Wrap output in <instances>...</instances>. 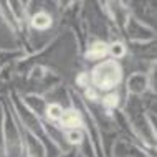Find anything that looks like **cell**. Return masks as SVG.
Here are the masks:
<instances>
[{"instance_id": "9c48e42d", "label": "cell", "mask_w": 157, "mask_h": 157, "mask_svg": "<svg viewBox=\"0 0 157 157\" xmlns=\"http://www.w3.org/2000/svg\"><path fill=\"white\" fill-rule=\"evenodd\" d=\"M108 58V41L106 40H91V43L84 50V60L88 61H101Z\"/></svg>"}, {"instance_id": "30bf717a", "label": "cell", "mask_w": 157, "mask_h": 157, "mask_svg": "<svg viewBox=\"0 0 157 157\" xmlns=\"http://www.w3.org/2000/svg\"><path fill=\"white\" fill-rule=\"evenodd\" d=\"M58 126L61 127L63 131H68V129H75V127H83V119H81V113L76 106L71 104L70 108H66L63 111V116Z\"/></svg>"}, {"instance_id": "7a4b0ae2", "label": "cell", "mask_w": 157, "mask_h": 157, "mask_svg": "<svg viewBox=\"0 0 157 157\" xmlns=\"http://www.w3.org/2000/svg\"><path fill=\"white\" fill-rule=\"evenodd\" d=\"M2 154L3 157H22L23 151V137L22 129L17 121L13 109L10 103H5V119H3V129H2Z\"/></svg>"}, {"instance_id": "52a82bcc", "label": "cell", "mask_w": 157, "mask_h": 157, "mask_svg": "<svg viewBox=\"0 0 157 157\" xmlns=\"http://www.w3.org/2000/svg\"><path fill=\"white\" fill-rule=\"evenodd\" d=\"M129 8L131 17L136 20L146 23L147 27L155 30V3L154 2H134V3H126Z\"/></svg>"}, {"instance_id": "8fae6325", "label": "cell", "mask_w": 157, "mask_h": 157, "mask_svg": "<svg viewBox=\"0 0 157 157\" xmlns=\"http://www.w3.org/2000/svg\"><path fill=\"white\" fill-rule=\"evenodd\" d=\"M127 53H129L127 45H126L122 40H119V38H117V40L108 41V58L119 61V60H122V58L126 56Z\"/></svg>"}, {"instance_id": "5bb4252c", "label": "cell", "mask_w": 157, "mask_h": 157, "mask_svg": "<svg viewBox=\"0 0 157 157\" xmlns=\"http://www.w3.org/2000/svg\"><path fill=\"white\" fill-rule=\"evenodd\" d=\"M27 55L18 52V50H0V71L3 70L5 66L12 65V63H17L15 60L18 58V60H22L25 58Z\"/></svg>"}, {"instance_id": "7c38bea8", "label": "cell", "mask_w": 157, "mask_h": 157, "mask_svg": "<svg viewBox=\"0 0 157 157\" xmlns=\"http://www.w3.org/2000/svg\"><path fill=\"white\" fill-rule=\"evenodd\" d=\"M65 139L70 147H76L78 149L83 144V141L86 139V132H84L83 127H75V129H68L65 131Z\"/></svg>"}, {"instance_id": "4fadbf2b", "label": "cell", "mask_w": 157, "mask_h": 157, "mask_svg": "<svg viewBox=\"0 0 157 157\" xmlns=\"http://www.w3.org/2000/svg\"><path fill=\"white\" fill-rule=\"evenodd\" d=\"M66 108H63L60 104H55V103H48L45 109V117L43 121L45 122H50V124H58L63 116V111H65Z\"/></svg>"}, {"instance_id": "ba28073f", "label": "cell", "mask_w": 157, "mask_h": 157, "mask_svg": "<svg viewBox=\"0 0 157 157\" xmlns=\"http://www.w3.org/2000/svg\"><path fill=\"white\" fill-rule=\"evenodd\" d=\"M20 98H22L23 104L27 106L32 113H35L38 117L43 119L45 117V109H46V106H48V103H46L43 94H36V93H23V94H20Z\"/></svg>"}, {"instance_id": "8992f818", "label": "cell", "mask_w": 157, "mask_h": 157, "mask_svg": "<svg viewBox=\"0 0 157 157\" xmlns=\"http://www.w3.org/2000/svg\"><path fill=\"white\" fill-rule=\"evenodd\" d=\"M126 94L131 96H144L147 91H151L149 84V73L146 71H132L127 75V78L122 81Z\"/></svg>"}, {"instance_id": "3957f363", "label": "cell", "mask_w": 157, "mask_h": 157, "mask_svg": "<svg viewBox=\"0 0 157 157\" xmlns=\"http://www.w3.org/2000/svg\"><path fill=\"white\" fill-rule=\"evenodd\" d=\"M109 157H154V152L147 151L132 139L119 136L117 139H114Z\"/></svg>"}, {"instance_id": "5b68a950", "label": "cell", "mask_w": 157, "mask_h": 157, "mask_svg": "<svg viewBox=\"0 0 157 157\" xmlns=\"http://www.w3.org/2000/svg\"><path fill=\"white\" fill-rule=\"evenodd\" d=\"M28 23L27 30L35 32V33H46L53 28L55 25V15L53 12L46 10V8H40V10H32L28 12Z\"/></svg>"}, {"instance_id": "2e32d148", "label": "cell", "mask_w": 157, "mask_h": 157, "mask_svg": "<svg viewBox=\"0 0 157 157\" xmlns=\"http://www.w3.org/2000/svg\"><path fill=\"white\" fill-rule=\"evenodd\" d=\"M78 157H83V155H79V154H78Z\"/></svg>"}, {"instance_id": "9a60e30c", "label": "cell", "mask_w": 157, "mask_h": 157, "mask_svg": "<svg viewBox=\"0 0 157 157\" xmlns=\"http://www.w3.org/2000/svg\"><path fill=\"white\" fill-rule=\"evenodd\" d=\"M3 119H5V103L0 101V144H2V129H3Z\"/></svg>"}, {"instance_id": "277c9868", "label": "cell", "mask_w": 157, "mask_h": 157, "mask_svg": "<svg viewBox=\"0 0 157 157\" xmlns=\"http://www.w3.org/2000/svg\"><path fill=\"white\" fill-rule=\"evenodd\" d=\"M122 33L129 40V43H142V41H152L155 40V30L147 27L146 23L136 20L134 17L127 18L126 25L122 27Z\"/></svg>"}, {"instance_id": "6da1fadb", "label": "cell", "mask_w": 157, "mask_h": 157, "mask_svg": "<svg viewBox=\"0 0 157 157\" xmlns=\"http://www.w3.org/2000/svg\"><path fill=\"white\" fill-rule=\"evenodd\" d=\"M88 73H90L91 88H94L99 94L117 91L124 81V68L119 61L111 58L94 63Z\"/></svg>"}]
</instances>
